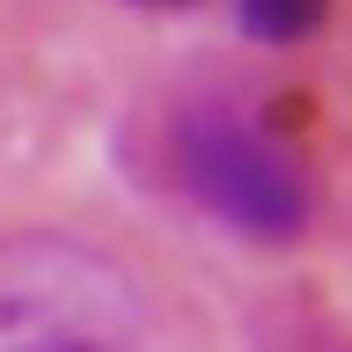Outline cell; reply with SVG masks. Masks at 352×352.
I'll use <instances>...</instances> for the list:
<instances>
[{"label":"cell","instance_id":"obj_1","mask_svg":"<svg viewBox=\"0 0 352 352\" xmlns=\"http://www.w3.org/2000/svg\"><path fill=\"white\" fill-rule=\"evenodd\" d=\"M132 330H140V286L96 242H0V352H118Z\"/></svg>","mask_w":352,"mask_h":352},{"label":"cell","instance_id":"obj_2","mask_svg":"<svg viewBox=\"0 0 352 352\" xmlns=\"http://www.w3.org/2000/svg\"><path fill=\"white\" fill-rule=\"evenodd\" d=\"M176 176L184 191L250 242H286L308 228V176L242 103H198L176 125Z\"/></svg>","mask_w":352,"mask_h":352},{"label":"cell","instance_id":"obj_3","mask_svg":"<svg viewBox=\"0 0 352 352\" xmlns=\"http://www.w3.org/2000/svg\"><path fill=\"white\" fill-rule=\"evenodd\" d=\"M235 15H242V30H250V37L294 44V37H308V30L323 22V0H235Z\"/></svg>","mask_w":352,"mask_h":352},{"label":"cell","instance_id":"obj_4","mask_svg":"<svg viewBox=\"0 0 352 352\" xmlns=\"http://www.w3.org/2000/svg\"><path fill=\"white\" fill-rule=\"evenodd\" d=\"M118 352H125V345H118Z\"/></svg>","mask_w":352,"mask_h":352}]
</instances>
